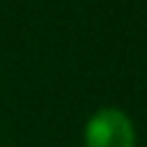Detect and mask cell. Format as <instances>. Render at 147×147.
<instances>
[{
	"label": "cell",
	"mask_w": 147,
	"mask_h": 147,
	"mask_svg": "<svg viewBox=\"0 0 147 147\" xmlns=\"http://www.w3.org/2000/svg\"><path fill=\"white\" fill-rule=\"evenodd\" d=\"M85 147H136L131 119L117 108L96 110L85 124Z\"/></svg>",
	"instance_id": "obj_1"
}]
</instances>
